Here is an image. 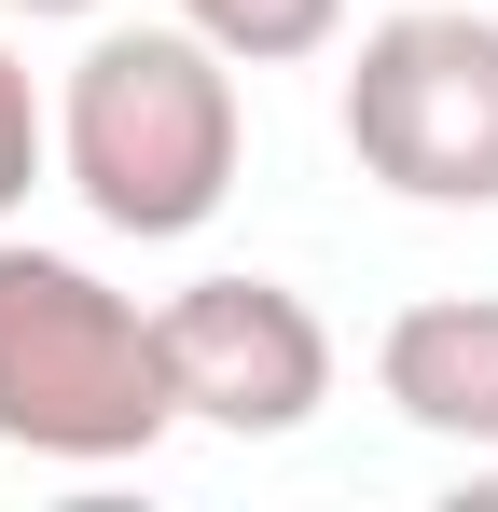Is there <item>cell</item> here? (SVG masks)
Segmentation results:
<instances>
[{
    "instance_id": "6da1fadb",
    "label": "cell",
    "mask_w": 498,
    "mask_h": 512,
    "mask_svg": "<svg viewBox=\"0 0 498 512\" xmlns=\"http://www.w3.org/2000/svg\"><path fill=\"white\" fill-rule=\"evenodd\" d=\"M236 153L249 111H236V56L208 28H97L56 84V180L139 250L222 222Z\"/></svg>"
},
{
    "instance_id": "7a4b0ae2",
    "label": "cell",
    "mask_w": 498,
    "mask_h": 512,
    "mask_svg": "<svg viewBox=\"0 0 498 512\" xmlns=\"http://www.w3.org/2000/svg\"><path fill=\"white\" fill-rule=\"evenodd\" d=\"M166 429H180V402H166L153 319L97 263L0 236V443L56 457V471H125Z\"/></svg>"
},
{
    "instance_id": "3957f363",
    "label": "cell",
    "mask_w": 498,
    "mask_h": 512,
    "mask_svg": "<svg viewBox=\"0 0 498 512\" xmlns=\"http://www.w3.org/2000/svg\"><path fill=\"white\" fill-rule=\"evenodd\" d=\"M346 153L402 208H498V14L415 0L374 14L346 56Z\"/></svg>"
},
{
    "instance_id": "277c9868",
    "label": "cell",
    "mask_w": 498,
    "mask_h": 512,
    "mask_svg": "<svg viewBox=\"0 0 498 512\" xmlns=\"http://www.w3.org/2000/svg\"><path fill=\"white\" fill-rule=\"evenodd\" d=\"M153 346H166V402L194 429H222V443H291L332 402V333L277 277H194V291H166Z\"/></svg>"
},
{
    "instance_id": "5b68a950",
    "label": "cell",
    "mask_w": 498,
    "mask_h": 512,
    "mask_svg": "<svg viewBox=\"0 0 498 512\" xmlns=\"http://www.w3.org/2000/svg\"><path fill=\"white\" fill-rule=\"evenodd\" d=\"M374 388H388L402 429L498 457V291H429V305H402L388 346H374Z\"/></svg>"
},
{
    "instance_id": "8992f818",
    "label": "cell",
    "mask_w": 498,
    "mask_h": 512,
    "mask_svg": "<svg viewBox=\"0 0 498 512\" xmlns=\"http://www.w3.org/2000/svg\"><path fill=\"white\" fill-rule=\"evenodd\" d=\"M180 28H208L236 70H291L346 28V0H180Z\"/></svg>"
},
{
    "instance_id": "52a82bcc",
    "label": "cell",
    "mask_w": 498,
    "mask_h": 512,
    "mask_svg": "<svg viewBox=\"0 0 498 512\" xmlns=\"http://www.w3.org/2000/svg\"><path fill=\"white\" fill-rule=\"evenodd\" d=\"M42 153H56V125H42V97H28V70H14V42H0V208H28V180H42Z\"/></svg>"
},
{
    "instance_id": "ba28073f",
    "label": "cell",
    "mask_w": 498,
    "mask_h": 512,
    "mask_svg": "<svg viewBox=\"0 0 498 512\" xmlns=\"http://www.w3.org/2000/svg\"><path fill=\"white\" fill-rule=\"evenodd\" d=\"M0 14H97V0H0Z\"/></svg>"
}]
</instances>
